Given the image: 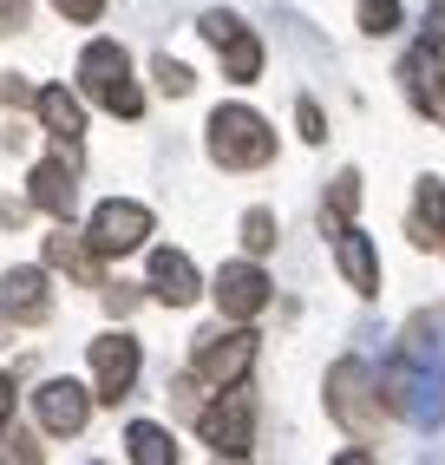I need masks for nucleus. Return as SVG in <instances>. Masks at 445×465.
Returning a JSON list of instances; mask_svg holds the SVG:
<instances>
[{
  "instance_id": "30",
  "label": "nucleus",
  "mask_w": 445,
  "mask_h": 465,
  "mask_svg": "<svg viewBox=\"0 0 445 465\" xmlns=\"http://www.w3.org/2000/svg\"><path fill=\"white\" fill-rule=\"evenodd\" d=\"M7 413H14V381L0 374V420H7Z\"/></svg>"
},
{
  "instance_id": "25",
  "label": "nucleus",
  "mask_w": 445,
  "mask_h": 465,
  "mask_svg": "<svg viewBox=\"0 0 445 465\" xmlns=\"http://www.w3.org/2000/svg\"><path fill=\"white\" fill-rule=\"evenodd\" d=\"M295 125H302V138H308V144H321V138H328V118H321V105H314V99H302V105H295Z\"/></svg>"
},
{
  "instance_id": "3",
  "label": "nucleus",
  "mask_w": 445,
  "mask_h": 465,
  "mask_svg": "<svg viewBox=\"0 0 445 465\" xmlns=\"http://www.w3.org/2000/svg\"><path fill=\"white\" fill-rule=\"evenodd\" d=\"M328 413L354 432V440H373L380 432V393H373V374L361 361H341L328 374Z\"/></svg>"
},
{
  "instance_id": "13",
  "label": "nucleus",
  "mask_w": 445,
  "mask_h": 465,
  "mask_svg": "<svg viewBox=\"0 0 445 465\" xmlns=\"http://www.w3.org/2000/svg\"><path fill=\"white\" fill-rule=\"evenodd\" d=\"M0 308H7L14 322H46V315H53L46 275H40V269H7V282H0Z\"/></svg>"
},
{
  "instance_id": "9",
  "label": "nucleus",
  "mask_w": 445,
  "mask_h": 465,
  "mask_svg": "<svg viewBox=\"0 0 445 465\" xmlns=\"http://www.w3.org/2000/svg\"><path fill=\"white\" fill-rule=\"evenodd\" d=\"M216 302H222V315H230V322H256L269 308V275L256 262H222L216 269Z\"/></svg>"
},
{
  "instance_id": "10",
  "label": "nucleus",
  "mask_w": 445,
  "mask_h": 465,
  "mask_svg": "<svg viewBox=\"0 0 445 465\" xmlns=\"http://www.w3.org/2000/svg\"><path fill=\"white\" fill-rule=\"evenodd\" d=\"M34 413H40L46 432H79V426L92 420V393H85L79 381H46V387L34 393Z\"/></svg>"
},
{
  "instance_id": "14",
  "label": "nucleus",
  "mask_w": 445,
  "mask_h": 465,
  "mask_svg": "<svg viewBox=\"0 0 445 465\" xmlns=\"http://www.w3.org/2000/svg\"><path fill=\"white\" fill-rule=\"evenodd\" d=\"M34 105H40V118H46V132L59 138V151H66V164L79 158V132H85V118H79V99L66 85H46V92H34Z\"/></svg>"
},
{
  "instance_id": "2",
  "label": "nucleus",
  "mask_w": 445,
  "mask_h": 465,
  "mask_svg": "<svg viewBox=\"0 0 445 465\" xmlns=\"http://www.w3.org/2000/svg\"><path fill=\"white\" fill-rule=\"evenodd\" d=\"M79 85H85V99H99L105 112L118 118H138L144 99H138V85H132V59H124L118 40H92L79 53Z\"/></svg>"
},
{
  "instance_id": "28",
  "label": "nucleus",
  "mask_w": 445,
  "mask_h": 465,
  "mask_svg": "<svg viewBox=\"0 0 445 465\" xmlns=\"http://www.w3.org/2000/svg\"><path fill=\"white\" fill-rule=\"evenodd\" d=\"M105 308H112V315H132L138 295H132V289H112V295H105Z\"/></svg>"
},
{
  "instance_id": "4",
  "label": "nucleus",
  "mask_w": 445,
  "mask_h": 465,
  "mask_svg": "<svg viewBox=\"0 0 445 465\" xmlns=\"http://www.w3.org/2000/svg\"><path fill=\"white\" fill-rule=\"evenodd\" d=\"M203 446L216 459H249L256 452V407H249V393H222L216 407H203Z\"/></svg>"
},
{
  "instance_id": "16",
  "label": "nucleus",
  "mask_w": 445,
  "mask_h": 465,
  "mask_svg": "<svg viewBox=\"0 0 445 465\" xmlns=\"http://www.w3.org/2000/svg\"><path fill=\"white\" fill-rule=\"evenodd\" d=\"M34 203H40L46 216H59V223L73 216L79 191H73V171H66V158H46V164H34Z\"/></svg>"
},
{
  "instance_id": "31",
  "label": "nucleus",
  "mask_w": 445,
  "mask_h": 465,
  "mask_svg": "<svg viewBox=\"0 0 445 465\" xmlns=\"http://www.w3.org/2000/svg\"><path fill=\"white\" fill-rule=\"evenodd\" d=\"M0 328H7V308H0Z\"/></svg>"
},
{
  "instance_id": "8",
  "label": "nucleus",
  "mask_w": 445,
  "mask_h": 465,
  "mask_svg": "<svg viewBox=\"0 0 445 465\" xmlns=\"http://www.w3.org/2000/svg\"><path fill=\"white\" fill-rule=\"evenodd\" d=\"M92 374H99V400H118L138 387V341L132 334H99L92 341Z\"/></svg>"
},
{
  "instance_id": "29",
  "label": "nucleus",
  "mask_w": 445,
  "mask_h": 465,
  "mask_svg": "<svg viewBox=\"0 0 445 465\" xmlns=\"http://www.w3.org/2000/svg\"><path fill=\"white\" fill-rule=\"evenodd\" d=\"M0 99H7V105H34V92H26L20 79H7V85H0Z\"/></svg>"
},
{
  "instance_id": "19",
  "label": "nucleus",
  "mask_w": 445,
  "mask_h": 465,
  "mask_svg": "<svg viewBox=\"0 0 445 465\" xmlns=\"http://www.w3.org/2000/svg\"><path fill=\"white\" fill-rule=\"evenodd\" d=\"M124 446H132V459H138V465H171V459H177L171 432H164V426H151V420H138L132 432H124Z\"/></svg>"
},
{
  "instance_id": "20",
  "label": "nucleus",
  "mask_w": 445,
  "mask_h": 465,
  "mask_svg": "<svg viewBox=\"0 0 445 465\" xmlns=\"http://www.w3.org/2000/svg\"><path fill=\"white\" fill-rule=\"evenodd\" d=\"M393 26H400V0H361V34L387 40Z\"/></svg>"
},
{
  "instance_id": "15",
  "label": "nucleus",
  "mask_w": 445,
  "mask_h": 465,
  "mask_svg": "<svg viewBox=\"0 0 445 465\" xmlns=\"http://www.w3.org/2000/svg\"><path fill=\"white\" fill-rule=\"evenodd\" d=\"M400 79H406V99L420 105L426 118H439V125H445V79H439V59H432L426 46H420V53H406Z\"/></svg>"
},
{
  "instance_id": "7",
  "label": "nucleus",
  "mask_w": 445,
  "mask_h": 465,
  "mask_svg": "<svg viewBox=\"0 0 445 465\" xmlns=\"http://www.w3.org/2000/svg\"><path fill=\"white\" fill-rule=\"evenodd\" d=\"M203 40L222 53V73H230L236 85H249V79L262 73V40L249 34L236 14H203Z\"/></svg>"
},
{
  "instance_id": "1",
  "label": "nucleus",
  "mask_w": 445,
  "mask_h": 465,
  "mask_svg": "<svg viewBox=\"0 0 445 465\" xmlns=\"http://www.w3.org/2000/svg\"><path fill=\"white\" fill-rule=\"evenodd\" d=\"M210 158L222 171H262L275 158V132L249 105H216L210 112Z\"/></svg>"
},
{
  "instance_id": "26",
  "label": "nucleus",
  "mask_w": 445,
  "mask_h": 465,
  "mask_svg": "<svg viewBox=\"0 0 445 465\" xmlns=\"http://www.w3.org/2000/svg\"><path fill=\"white\" fill-rule=\"evenodd\" d=\"M53 7L66 14V20H79V26H92V20L105 14V0H53Z\"/></svg>"
},
{
  "instance_id": "5",
  "label": "nucleus",
  "mask_w": 445,
  "mask_h": 465,
  "mask_svg": "<svg viewBox=\"0 0 445 465\" xmlns=\"http://www.w3.org/2000/svg\"><path fill=\"white\" fill-rule=\"evenodd\" d=\"M144 236H151V210L132 203V197L99 203V210H92V230H85V242H92L99 256H132Z\"/></svg>"
},
{
  "instance_id": "17",
  "label": "nucleus",
  "mask_w": 445,
  "mask_h": 465,
  "mask_svg": "<svg viewBox=\"0 0 445 465\" xmlns=\"http://www.w3.org/2000/svg\"><path fill=\"white\" fill-rule=\"evenodd\" d=\"M412 242L420 250H445V183L420 177V216H412Z\"/></svg>"
},
{
  "instance_id": "18",
  "label": "nucleus",
  "mask_w": 445,
  "mask_h": 465,
  "mask_svg": "<svg viewBox=\"0 0 445 465\" xmlns=\"http://www.w3.org/2000/svg\"><path fill=\"white\" fill-rule=\"evenodd\" d=\"M46 262L53 269H66V275H79L85 289H99V250H92V242H79V236H46Z\"/></svg>"
},
{
  "instance_id": "22",
  "label": "nucleus",
  "mask_w": 445,
  "mask_h": 465,
  "mask_svg": "<svg viewBox=\"0 0 445 465\" xmlns=\"http://www.w3.org/2000/svg\"><path fill=\"white\" fill-rule=\"evenodd\" d=\"M275 236H282V230H275V210H249V216H242V242H249L256 256L275 250Z\"/></svg>"
},
{
  "instance_id": "11",
  "label": "nucleus",
  "mask_w": 445,
  "mask_h": 465,
  "mask_svg": "<svg viewBox=\"0 0 445 465\" xmlns=\"http://www.w3.org/2000/svg\"><path fill=\"white\" fill-rule=\"evenodd\" d=\"M334 262H341V275H347V289H354V295H380V256H373V242L354 223L334 230Z\"/></svg>"
},
{
  "instance_id": "12",
  "label": "nucleus",
  "mask_w": 445,
  "mask_h": 465,
  "mask_svg": "<svg viewBox=\"0 0 445 465\" xmlns=\"http://www.w3.org/2000/svg\"><path fill=\"white\" fill-rule=\"evenodd\" d=\"M151 295L171 302V308H190L203 289H197V262L183 250H151Z\"/></svg>"
},
{
  "instance_id": "23",
  "label": "nucleus",
  "mask_w": 445,
  "mask_h": 465,
  "mask_svg": "<svg viewBox=\"0 0 445 465\" xmlns=\"http://www.w3.org/2000/svg\"><path fill=\"white\" fill-rule=\"evenodd\" d=\"M151 73H157V85H164V92H171V99H183V92H190V85H197V79H190V66H177V59H171V53H157V66H151Z\"/></svg>"
},
{
  "instance_id": "21",
  "label": "nucleus",
  "mask_w": 445,
  "mask_h": 465,
  "mask_svg": "<svg viewBox=\"0 0 445 465\" xmlns=\"http://www.w3.org/2000/svg\"><path fill=\"white\" fill-rule=\"evenodd\" d=\"M354 203H361V177H354V171H341V177H334V191H328V216H334V230L347 223V216H354Z\"/></svg>"
},
{
  "instance_id": "24",
  "label": "nucleus",
  "mask_w": 445,
  "mask_h": 465,
  "mask_svg": "<svg viewBox=\"0 0 445 465\" xmlns=\"http://www.w3.org/2000/svg\"><path fill=\"white\" fill-rule=\"evenodd\" d=\"M420 46L445 66V0H432V7H426V40H420Z\"/></svg>"
},
{
  "instance_id": "6",
  "label": "nucleus",
  "mask_w": 445,
  "mask_h": 465,
  "mask_svg": "<svg viewBox=\"0 0 445 465\" xmlns=\"http://www.w3.org/2000/svg\"><path fill=\"white\" fill-rule=\"evenodd\" d=\"M249 367H256V334H249V328H230V334L216 328V334H203V341H197V374H203V381L236 387Z\"/></svg>"
},
{
  "instance_id": "27",
  "label": "nucleus",
  "mask_w": 445,
  "mask_h": 465,
  "mask_svg": "<svg viewBox=\"0 0 445 465\" xmlns=\"http://www.w3.org/2000/svg\"><path fill=\"white\" fill-rule=\"evenodd\" d=\"M14 26H26V0H0V34H14Z\"/></svg>"
}]
</instances>
